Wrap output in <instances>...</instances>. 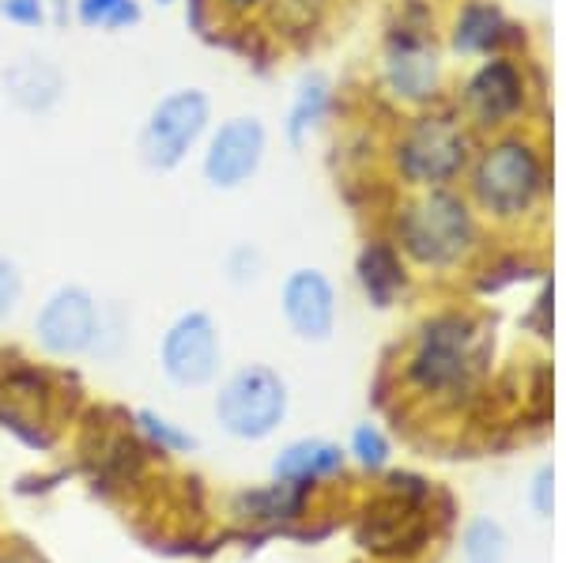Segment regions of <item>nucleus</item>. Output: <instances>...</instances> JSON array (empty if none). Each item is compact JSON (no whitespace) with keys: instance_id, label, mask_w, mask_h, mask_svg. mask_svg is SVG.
Listing matches in <instances>:
<instances>
[{"instance_id":"obj_1","label":"nucleus","mask_w":566,"mask_h":563,"mask_svg":"<svg viewBox=\"0 0 566 563\" xmlns=\"http://www.w3.org/2000/svg\"><path fill=\"white\" fill-rule=\"evenodd\" d=\"M461 189L488 231L522 234L544 223L552 208V144L541 125L480 136Z\"/></svg>"},{"instance_id":"obj_2","label":"nucleus","mask_w":566,"mask_h":563,"mask_svg":"<svg viewBox=\"0 0 566 563\" xmlns=\"http://www.w3.org/2000/svg\"><path fill=\"white\" fill-rule=\"evenodd\" d=\"M389 239L408 261V269L419 272H458L488 250V223L464 197L461 186L450 189H419L405 194L392 205Z\"/></svg>"},{"instance_id":"obj_3","label":"nucleus","mask_w":566,"mask_h":563,"mask_svg":"<svg viewBox=\"0 0 566 563\" xmlns=\"http://www.w3.org/2000/svg\"><path fill=\"white\" fill-rule=\"evenodd\" d=\"M480 136L450 103L405 114L386 140V170L405 194L461 186Z\"/></svg>"},{"instance_id":"obj_4","label":"nucleus","mask_w":566,"mask_h":563,"mask_svg":"<svg viewBox=\"0 0 566 563\" xmlns=\"http://www.w3.org/2000/svg\"><path fill=\"white\" fill-rule=\"evenodd\" d=\"M446 45L434 31V15L423 4H405L389 23L378 53V87L397 111L416 114L450 103Z\"/></svg>"},{"instance_id":"obj_5","label":"nucleus","mask_w":566,"mask_h":563,"mask_svg":"<svg viewBox=\"0 0 566 563\" xmlns=\"http://www.w3.org/2000/svg\"><path fill=\"white\" fill-rule=\"evenodd\" d=\"M488 359V333L469 311H438L416 330L408 383L419 394H461L476 383Z\"/></svg>"},{"instance_id":"obj_6","label":"nucleus","mask_w":566,"mask_h":563,"mask_svg":"<svg viewBox=\"0 0 566 563\" xmlns=\"http://www.w3.org/2000/svg\"><path fill=\"white\" fill-rule=\"evenodd\" d=\"M536 84L522 53H491L472 61V69L453 87L450 106L476 136H495L533 122Z\"/></svg>"},{"instance_id":"obj_7","label":"nucleus","mask_w":566,"mask_h":563,"mask_svg":"<svg viewBox=\"0 0 566 563\" xmlns=\"http://www.w3.org/2000/svg\"><path fill=\"white\" fill-rule=\"evenodd\" d=\"M216 125V103L205 87L181 84L163 91L136 129V159L151 175H175L200 152Z\"/></svg>"},{"instance_id":"obj_8","label":"nucleus","mask_w":566,"mask_h":563,"mask_svg":"<svg viewBox=\"0 0 566 563\" xmlns=\"http://www.w3.org/2000/svg\"><path fill=\"white\" fill-rule=\"evenodd\" d=\"M291 413V386L272 363H239L223 371L212 394L219 431L239 442H261L280 431Z\"/></svg>"},{"instance_id":"obj_9","label":"nucleus","mask_w":566,"mask_h":563,"mask_svg":"<svg viewBox=\"0 0 566 563\" xmlns=\"http://www.w3.org/2000/svg\"><path fill=\"white\" fill-rule=\"evenodd\" d=\"M155 363L175 389H208L223 375V325L205 306L178 311L159 333Z\"/></svg>"},{"instance_id":"obj_10","label":"nucleus","mask_w":566,"mask_h":563,"mask_svg":"<svg viewBox=\"0 0 566 563\" xmlns=\"http://www.w3.org/2000/svg\"><path fill=\"white\" fill-rule=\"evenodd\" d=\"M31 337L50 359H84L103 348L106 311L87 284H57L39 303L31 322Z\"/></svg>"},{"instance_id":"obj_11","label":"nucleus","mask_w":566,"mask_h":563,"mask_svg":"<svg viewBox=\"0 0 566 563\" xmlns=\"http://www.w3.org/2000/svg\"><path fill=\"white\" fill-rule=\"evenodd\" d=\"M269 148H272V133L261 114L219 117L197 152L200 181L212 194H239V189H245L264 170Z\"/></svg>"},{"instance_id":"obj_12","label":"nucleus","mask_w":566,"mask_h":563,"mask_svg":"<svg viewBox=\"0 0 566 563\" xmlns=\"http://www.w3.org/2000/svg\"><path fill=\"white\" fill-rule=\"evenodd\" d=\"M280 317L287 333L303 344H325L336 333L340 295L325 269L298 265L280 280Z\"/></svg>"},{"instance_id":"obj_13","label":"nucleus","mask_w":566,"mask_h":563,"mask_svg":"<svg viewBox=\"0 0 566 563\" xmlns=\"http://www.w3.org/2000/svg\"><path fill=\"white\" fill-rule=\"evenodd\" d=\"M442 45L450 58L480 61L491 53H522L525 27L510 20L499 0H461L446 23Z\"/></svg>"},{"instance_id":"obj_14","label":"nucleus","mask_w":566,"mask_h":563,"mask_svg":"<svg viewBox=\"0 0 566 563\" xmlns=\"http://www.w3.org/2000/svg\"><path fill=\"white\" fill-rule=\"evenodd\" d=\"M0 91L12 111L27 117L53 114L69 95V76L50 53H20L0 69Z\"/></svg>"},{"instance_id":"obj_15","label":"nucleus","mask_w":566,"mask_h":563,"mask_svg":"<svg viewBox=\"0 0 566 563\" xmlns=\"http://www.w3.org/2000/svg\"><path fill=\"white\" fill-rule=\"evenodd\" d=\"M397 492H400L397 499H386V503L370 507V511L363 514L359 530H355V538H359L363 549L378 552V556L416 552L427 538V519H423V511H419V499L427 492L405 496L400 484H397Z\"/></svg>"},{"instance_id":"obj_16","label":"nucleus","mask_w":566,"mask_h":563,"mask_svg":"<svg viewBox=\"0 0 566 563\" xmlns=\"http://www.w3.org/2000/svg\"><path fill=\"white\" fill-rule=\"evenodd\" d=\"M336 114V80L322 69H306L295 80L283 111V140L291 152H303L317 140V133L333 122Z\"/></svg>"},{"instance_id":"obj_17","label":"nucleus","mask_w":566,"mask_h":563,"mask_svg":"<svg viewBox=\"0 0 566 563\" xmlns=\"http://www.w3.org/2000/svg\"><path fill=\"white\" fill-rule=\"evenodd\" d=\"M355 284L367 295L370 306L378 311H389L397 306V299L408 292L412 284V272H408V261L400 258V250L392 247V239H367L355 253Z\"/></svg>"},{"instance_id":"obj_18","label":"nucleus","mask_w":566,"mask_h":563,"mask_svg":"<svg viewBox=\"0 0 566 563\" xmlns=\"http://www.w3.org/2000/svg\"><path fill=\"white\" fill-rule=\"evenodd\" d=\"M344 458H348V453L340 450V442L310 435V439H295V442H287V447H280V453L272 458V477L283 480V484L306 488V484H314V480L340 477Z\"/></svg>"},{"instance_id":"obj_19","label":"nucleus","mask_w":566,"mask_h":563,"mask_svg":"<svg viewBox=\"0 0 566 563\" xmlns=\"http://www.w3.org/2000/svg\"><path fill=\"white\" fill-rule=\"evenodd\" d=\"M272 34L283 42H306L328 15V0H269L264 4Z\"/></svg>"},{"instance_id":"obj_20","label":"nucleus","mask_w":566,"mask_h":563,"mask_svg":"<svg viewBox=\"0 0 566 563\" xmlns=\"http://www.w3.org/2000/svg\"><path fill=\"white\" fill-rule=\"evenodd\" d=\"M72 20L84 31H103V34H122L133 31L144 20L140 0H72Z\"/></svg>"},{"instance_id":"obj_21","label":"nucleus","mask_w":566,"mask_h":563,"mask_svg":"<svg viewBox=\"0 0 566 563\" xmlns=\"http://www.w3.org/2000/svg\"><path fill=\"white\" fill-rule=\"evenodd\" d=\"M133 424L159 453H193L200 447V439L193 431L181 428L178 420H170V416L159 413V408H136Z\"/></svg>"},{"instance_id":"obj_22","label":"nucleus","mask_w":566,"mask_h":563,"mask_svg":"<svg viewBox=\"0 0 566 563\" xmlns=\"http://www.w3.org/2000/svg\"><path fill=\"white\" fill-rule=\"evenodd\" d=\"M510 538L495 519H476L464 530V563H506Z\"/></svg>"},{"instance_id":"obj_23","label":"nucleus","mask_w":566,"mask_h":563,"mask_svg":"<svg viewBox=\"0 0 566 563\" xmlns=\"http://www.w3.org/2000/svg\"><path fill=\"white\" fill-rule=\"evenodd\" d=\"M234 507H239L242 514H253V519H280V514L298 511V488L276 480L272 488L239 496V499H234Z\"/></svg>"},{"instance_id":"obj_24","label":"nucleus","mask_w":566,"mask_h":563,"mask_svg":"<svg viewBox=\"0 0 566 563\" xmlns=\"http://www.w3.org/2000/svg\"><path fill=\"white\" fill-rule=\"evenodd\" d=\"M264 277V250L258 242H234L223 253V280L231 288H253Z\"/></svg>"},{"instance_id":"obj_25","label":"nucleus","mask_w":566,"mask_h":563,"mask_svg":"<svg viewBox=\"0 0 566 563\" xmlns=\"http://www.w3.org/2000/svg\"><path fill=\"white\" fill-rule=\"evenodd\" d=\"M348 453H355V461H359L363 469H370V473H378V469L389 466V435L378 428V424H359V428L352 431V442H348Z\"/></svg>"},{"instance_id":"obj_26","label":"nucleus","mask_w":566,"mask_h":563,"mask_svg":"<svg viewBox=\"0 0 566 563\" xmlns=\"http://www.w3.org/2000/svg\"><path fill=\"white\" fill-rule=\"evenodd\" d=\"M23 295H27V280H23L20 261L0 253V330H4L15 317V311L23 306Z\"/></svg>"},{"instance_id":"obj_27","label":"nucleus","mask_w":566,"mask_h":563,"mask_svg":"<svg viewBox=\"0 0 566 563\" xmlns=\"http://www.w3.org/2000/svg\"><path fill=\"white\" fill-rule=\"evenodd\" d=\"M50 0H0V20L20 27V31H42L50 23Z\"/></svg>"},{"instance_id":"obj_28","label":"nucleus","mask_w":566,"mask_h":563,"mask_svg":"<svg viewBox=\"0 0 566 563\" xmlns=\"http://www.w3.org/2000/svg\"><path fill=\"white\" fill-rule=\"evenodd\" d=\"M552 503H555V469L544 466L541 473L533 477V507L541 519H547V514H552Z\"/></svg>"},{"instance_id":"obj_29","label":"nucleus","mask_w":566,"mask_h":563,"mask_svg":"<svg viewBox=\"0 0 566 563\" xmlns=\"http://www.w3.org/2000/svg\"><path fill=\"white\" fill-rule=\"evenodd\" d=\"M216 12H223L227 20H250V15H261L269 0H212Z\"/></svg>"},{"instance_id":"obj_30","label":"nucleus","mask_w":566,"mask_h":563,"mask_svg":"<svg viewBox=\"0 0 566 563\" xmlns=\"http://www.w3.org/2000/svg\"><path fill=\"white\" fill-rule=\"evenodd\" d=\"M0 563H34L31 556H0Z\"/></svg>"},{"instance_id":"obj_31","label":"nucleus","mask_w":566,"mask_h":563,"mask_svg":"<svg viewBox=\"0 0 566 563\" xmlns=\"http://www.w3.org/2000/svg\"><path fill=\"white\" fill-rule=\"evenodd\" d=\"M50 4L57 8V12H69V4H72V0H50Z\"/></svg>"},{"instance_id":"obj_32","label":"nucleus","mask_w":566,"mask_h":563,"mask_svg":"<svg viewBox=\"0 0 566 563\" xmlns=\"http://www.w3.org/2000/svg\"><path fill=\"white\" fill-rule=\"evenodd\" d=\"M151 4H159V8H175L178 0H151Z\"/></svg>"}]
</instances>
